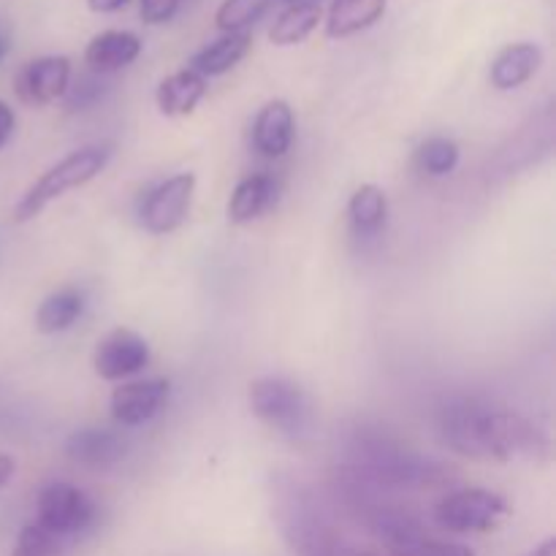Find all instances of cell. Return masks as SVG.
Instances as JSON below:
<instances>
[{"instance_id":"8992f818","label":"cell","mask_w":556,"mask_h":556,"mask_svg":"<svg viewBox=\"0 0 556 556\" xmlns=\"http://www.w3.org/2000/svg\"><path fill=\"white\" fill-rule=\"evenodd\" d=\"M510 508L503 494L489 492V489H459L451 492L434 505V525L440 530L467 535V532H494L505 519Z\"/></svg>"},{"instance_id":"83f0119b","label":"cell","mask_w":556,"mask_h":556,"mask_svg":"<svg viewBox=\"0 0 556 556\" xmlns=\"http://www.w3.org/2000/svg\"><path fill=\"white\" fill-rule=\"evenodd\" d=\"M182 0H139V14L144 25H163L179 11Z\"/></svg>"},{"instance_id":"836d02e7","label":"cell","mask_w":556,"mask_h":556,"mask_svg":"<svg viewBox=\"0 0 556 556\" xmlns=\"http://www.w3.org/2000/svg\"><path fill=\"white\" fill-rule=\"evenodd\" d=\"M282 3H320V0H282Z\"/></svg>"},{"instance_id":"603a6c76","label":"cell","mask_w":556,"mask_h":556,"mask_svg":"<svg viewBox=\"0 0 556 556\" xmlns=\"http://www.w3.org/2000/svg\"><path fill=\"white\" fill-rule=\"evenodd\" d=\"M320 22V3H288V9L282 11L275 20L269 30V41L275 47H293V43H302L304 38L313 36V30Z\"/></svg>"},{"instance_id":"3957f363","label":"cell","mask_w":556,"mask_h":556,"mask_svg":"<svg viewBox=\"0 0 556 556\" xmlns=\"http://www.w3.org/2000/svg\"><path fill=\"white\" fill-rule=\"evenodd\" d=\"M275 516L282 535L302 556H358L362 548L351 546L329 521L313 494L288 478H277Z\"/></svg>"},{"instance_id":"30bf717a","label":"cell","mask_w":556,"mask_h":556,"mask_svg":"<svg viewBox=\"0 0 556 556\" xmlns=\"http://www.w3.org/2000/svg\"><path fill=\"white\" fill-rule=\"evenodd\" d=\"M150 364V345L130 329H114L103 337L92 356V367L103 380H123Z\"/></svg>"},{"instance_id":"4dcf8cb0","label":"cell","mask_w":556,"mask_h":556,"mask_svg":"<svg viewBox=\"0 0 556 556\" xmlns=\"http://www.w3.org/2000/svg\"><path fill=\"white\" fill-rule=\"evenodd\" d=\"M14 472H16L14 459H11L9 454H0V489L9 486L11 478H14Z\"/></svg>"},{"instance_id":"7a4b0ae2","label":"cell","mask_w":556,"mask_h":556,"mask_svg":"<svg viewBox=\"0 0 556 556\" xmlns=\"http://www.w3.org/2000/svg\"><path fill=\"white\" fill-rule=\"evenodd\" d=\"M345 467L378 489H438L451 481V467L429 459L380 427H356L348 438Z\"/></svg>"},{"instance_id":"484cf974","label":"cell","mask_w":556,"mask_h":556,"mask_svg":"<svg viewBox=\"0 0 556 556\" xmlns=\"http://www.w3.org/2000/svg\"><path fill=\"white\" fill-rule=\"evenodd\" d=\"M11 556H60V538L38 525L22 527Z\"/></svg>"},{"instance_id":"5b68a950","label":"cell","mask_w":556,"mask_h":556,"mask_svg":"<svg viewBox=\"0 0 556 556\" xmlns=\"http://www.w3.org/2000/svg\"><path fill=\"white\" fill-rule=\"evenodd\" d=\"M109 157H112V150H109L106 144H90L71 152L68 157L54 163L49 172H43L41 177L25 190L20 204L14 206V220L16 223L33 220V217L41 215L54 199H60V195H65L68 190L81 188V185H87L90 179H96L98 174L106 168Z\"/></svg>"},{"instance_id":"6da1fadb","label":"cell","mask_w":556,"mask_h":556,"mask_svg":"<svg viewBox=\"0 0 556 556\" xmlns=\"http://www.w3.org/2000/svg\"><path fill=\"white\" fill-rule=\"evenodd\" d=\"M438 432L451 451L478 462H510L516 454L538 456L548 440L535 424L478 396H451L438 410Z\"/></svg>"},{"instance_id":"4fadbf2b","label":"cell","mask_w":556,"mask_h":556,"mask_svg":"<svg viewBox=\"0 0 556 556\" xmlns=\"http://www.w3.org/2000/svg\"><path fill=\"white\" fill-rule=\"evenodd\" d=\"M293 128H296L293 109L286 101H269L255 114L253 147L264 157L277 161V157L288 155V150H291Z\"/></svg>"},{"instance_id":"1f68e13d","label":"cell","mask_w":556,"mask_h":556,"mask_svg":"<svg viewBox=\"0 0 556 556\" xmlns=\"http://www.w3.org/2000/svg\"><path fill=\"white\" fill-rule=\"evenodd\" d=\"M530 556H556V541L554 538H548V541H543L541 546L535 548Z\"/></svg>"},{"instance_id":"e0dca14e","label":"cell","mask_w":556,"mask_h":556,"mask_svg":"<svg viewBox=\"0 0 556 556\" xmlns=\"http://www.w3.org/2000/svg\"><path fill=\"white\" fill-rule=\"evenodd\" d=\"M206 96V79L195 74L193 68H182L177 74L166 76L157 87V109L166 117H185L193 114L201 98Z\"/></svg>"},{"instance_id":"7c38bea8","label":"cell","mask_w":556,"mask_h":556,"mask_svg":"<svg viewBox=\"0 0 556 556\" xmlns=\"http://www.w3.org/2000/svg\"><path fill=\"white\" fill-rule=\"evenodd\" d=\"M128 451V440L119 432L101 427H85L76 429L68 440H65V454L71 462L90 470H106V467L117 465Z\"/></svg>"},{"instance_id":"ba28073f","label":"cell","mask_w":556,"mask_h":556,"mask_svg":"<svg viewBox=\"0 0 556 556\" xmlns=\"http://www.w3.org/2000/svg\"><path fill=\"white\" fill-rule=\"evenodd\" d=\"M195 193V177L190 172L177 174V177H168L166 182L155 185L152 190H147V195L141 199L139 206V220L141 226L150 233H172L188 220L190 204H193Z\"/></svg>"},{"instance_id":"d6986e66","label":"cell","mask_w":556,"mask_h":556,"mask_svg":"<svg viewBox=\"0 0 556 556\" xmlns=\"http://www.w3.org/2000/svg\"><path fill=\"white\" fill-rule=\"evenodd\" d=\"M250 43H253L250 30L223 33L217 41H212L210 47L201 49L199 54H193V60H190V68H193L195 74L204 76V79L206 76L226 74V71H231L233 65H237L239 60L250 52Z\"/></svg>"},{"instance_id":"4316f807","label":"cell","mask_w":556,"mask_h":556,"mask_svg":"<svg viewBox=\"0 0 556 556\" xmlns=\"http://www.w3.org/2000/svg\"><path fill=\"white\" fill-rule=\"evenodd\" d=\"M103 92H106V85L101 81V74L81 76L76 85H68V90H65V106L71 112H81V109L96 106L103 98Z\"/></svg>"},{"instance_id":"277c9868","label":"cell","mask_w":556,"mask_h":556,"mask_svg":"<svg viewBox=\"0 0 556 556\" xmlns=\"http://www.w3.org/2000/svg\"><path fill=\"white\" fill-rule=\"evenodd\" d=\"M250 410L288 440H304L313 429L315 407L307 391L282 375H264L250 383Z\"/></svg>"},{"instance_id":"2e32d148","label":"cell","mask_w":556,"mask_h":556,"mask_svg":"<svg viewBox=\"0 0 556 556\" xmlns=\"http://www.w3.org/2000/svg\"><path fill=\"white\" fill-rule=\"evenodd\" d=\"M541 63L543 52L538 43H510V47H505L503 52L494 58L489 79H492V85L497 87V90H516V87L527 85V81L538 74Z\"/></svg>"},{"instance_id":"e575fe53","label":"cell","mask_w":556,"mask_h":556,"mask_svg":"<svg viewBox=\"0 0 556 556\" xmlns=\"http://www.w3.org/2000/svg\"><path fill=\"white\" fill-rule=\"evenodd\" d=\"M358 556H389V554H375V552H358Z\"/></svg>"},{"instance_id":"7402d4cb","label":"cell","mask_w":556,"mask_h":556,"mask_svg":"<svg viewBox=\"0 0 556 556\" xmlns=\"http://www.w3.org/2000/svg\"><path fill=\"white\" fill-rule=\"evenodd\" d=\"M85 313V293L76 288H63V291L49 293L36 313V329L41 334H60L71 329Z\"/></svg>"},{"instance_id":"8fae6325","label":"cell","mask_w":556,"mask_h":556,"mask_svg":"<svg viewBox=\"0 0 556 556\" xmlns=\"http://www.w3.org/2000/svg\"><path fill=\"white\" fill-rule=\"evenodd\" d=\"M172 394V383L166 378L134 380L114 389L112 394V416L119 427H141L152 421Z\"/></svg>"},{"instance_id":"f546056e","label":"cell","mask_w":556,"mask_h":556,"mask_svg":"<svg viewBox=\"0 0 556 556\" xmlns=\"http://www.w3.org/2000/svg\"><path fill=\"white\" fill-rule=\"evenodd\" d=\"M130 0H87V5H90L96 14H114V11L125 9Z\"/></svg>"},{"instance_id":"9c48e42d","label":"cell","mask_w":556,"mask_h":556,"mask_svg":"<svg viewBox=\"0 0 556 556\" xmlns=\"http://www.w3.org/2000/svg\"><path fill=\"white\" fill-rule=\"evenodd\" d=\"M71 85V60L63 54L36 58L16 74L14 90L27 106H47L65 96Z\"/></svg>"},{"instance_id":"ac0fdd59","label":"cell","mask_w":556,"mask_h":556,"mask_svg":"<svg viewBox=\"0 0 556 556\" xmlns=\"http://www.w3.org/2000/svg\"><path fill=\"white\" fill-rule=\"evenodd\" d=\"M277 199V182L269 174H253V177H244L242 182L233 188L231 199H228V220L244 226V223H253L255 217L264 215Z\"/></svg>"},{"instance_id":"cb8c5ba5","label":"cell","mask_w":556,"mask_h":556,"mask_svg":"<svg viewBox=\"0 0 556 556\" xmlns=\"http://www.w3.org/2000/svg\"><path fill=\"white\" fill-rule=\"evenodd\" d=\"M459 166V144L445 136H432L416 150V168L427 177H448Z\"/></svg>"},{"instance_id":"d6a6232c","label":"cell","mask_w":556,"mask_h":556,"mask_svg":"<svg viewBox=\"0 0 556 556\" xmlns=\"http://www.w3.org/2000/svg\"><path fill=\"white\" fill-rule=\"evenodd\" d=\"M9 47H11V38H9V33H5V30H0V60H3L5 54H9Z\"/></svg>"},{"instance_id":"52a82bcc","label":"cell","mask_w":556,"mask_h":556,"mask_svg":"<svg viewBox=\"0 0 556 556\" xmlns=\"http://www.w3.org/2000/svg\"><path fill=\"white\" fill-rule=\"evenodd\" d=\"M38 527L54 538L81 535L96 521V503L71 483H49L38 494Z\"/></svg>"},{"instance_id":"f1b7e54d","label":"cell","mask_w":556,"mask_h":556,"mask_svg":"<svg viewBox=\"0 0 556 556\" xmlns=\"http://www.w3.org/2000/svg\"><path fill=\"white\" fill-rule=\"evenodd\" d=\"M14 125H16L14 109H11L5 101H0V147L9 144L11 134H14Z\"/></svg>"},{"instance_id":"5bb4252c","label":"cell","mask_w":556,"mask_h":556,"mask_svg":"<svg viewBox=\"0 0 556 556\" xmlns=\"http://www.w3.org/2000/svg\"><path fill=\"white\" fill-rule=\"evenodd\" d=\"M141 54V38L128 30L98 33L85 49V60L92 74H114Z\"/></svg>"},{"instance_id":"d4e9b609","label":"cell","mask_w":556,"mask_h":556,"mask_svg":"<svg viewBox=\"0 0 556 556\" xmlns=\"http://www.w3.org/2000/svg\"><path fill=\"white\" fill-rule=\"evenodd\" d=\"M282 0H223L217 9V27L223 33H244Z\"/></svg>"},{"instance_id":"44dd1931","label":"cell","mask_w":556,"mask_h":556,"mask_svg":"<svg viewBox=\"0 0 556 556\" xmlns=\"http://www.w3.org/2000/svg\"><path fill=\"white\" fill-rule=\"evenodd\" d=\"M348 217H351V228L358 239L378 237L386 228V220H389V199H386L383 188H378V185H362L351 195Z\"/></svg>"},{"instance_id":"ffe728a7","label":"cell","mask_w":556,"mask_h":556,"mask_svg":"<svg viewBox=\"0 0 556 556\" xmlns=\"http://www.w3.org/2000/svg\"><path fill=\"white\" fill-rule=\"evenodd\" d=\"M386 0H334L326 20V36L348 38L367 30L383 16Z\"/></svg>"},{"instance_id":"9a60e30c","label":"cell","mask_w":556,"mask_h":556,"mask_svg":"<svg viewBox=\"0 0 556 556\" xmlns=\"http://www.w3.org/2000/svg\"><path fill=\"white\" fill-rule=\"evenodd\" d=\"M383 543L386 554L389 556H476L470 546L465 543H451L440 541V538L429 535L418 519L407 521L405 527H400L396 532H391Z\"/></svg>"}]
</instances>
